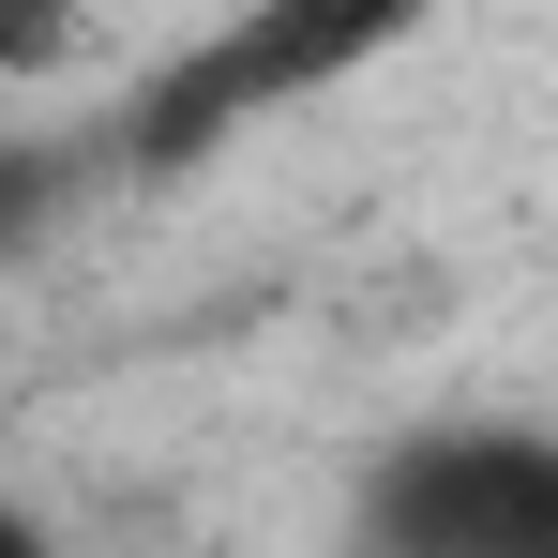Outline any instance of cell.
Instances as JSON below:
<instances>
[{
	"instance_id": "1",
	"label": "cell",
	"mask_w": 558,
	"mask_h": 558,
	"mask_svg": "<svg viewBox=\"0 0 558 558\" xmlns=\"http://www.w3.org/2000/svg\"><path fill=\"white\" fill-rule=\"evenodd\" d=\"M423 31H438V0H227L196 46H167L121 92V151L136 167H196L242 121H287V106H317V92L392 76Z\"/></svg>"
},
{
	"instance_id": "2",
	"label": "cell",
	"mask_w": 558,
	"mask_h": 558,
	"mask_svg": "<svg viewBox=\"0 0 558 558\" xmlns=\"http://www.w3.org/2000/svg\"><path fill=\"white\" fill-rule=\"evenodd\" d=\"M377 558H558V438L529 423H453L408 438L363 498Z\"/></svg>"
}]
</instances>
